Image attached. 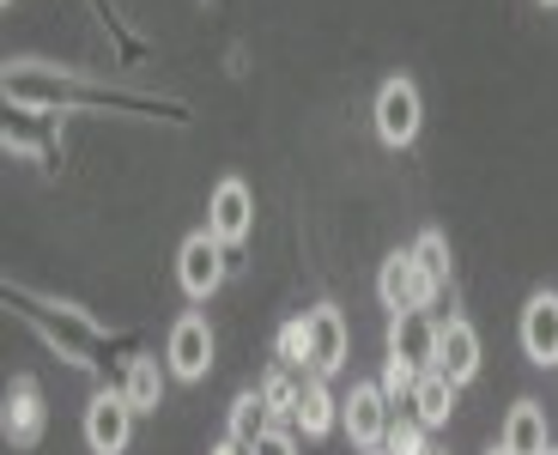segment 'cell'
<instances>
[{
    "instance_id": "1",
    "label": "cell",
    "mask_w": 558,
    "mask_h": 455,
    "mask_svg": "<svg viewBox=\"0 0 558 455\" xmlns=\"http://www.w3.org/2000/svg\"><path fill=\"white\" fill-rule=\"evenodd\" d=\"M371 122H377V140L389 152H407L418 140V128H425V97H418V85L407 80V73H395V80L377 85V110H371Z\"/></svg>"
},
{
    "instance_id": "2",
    "label": "cell",
    "mask_w": 558,
    "mask_h": 455,
    "mask_svg": "<svg viewBox=\"0 0 558 455\" xmlns=\"http://www.w3.org/2000/svg\"><path fill=\"white\" fill-rule=\"evenodd\" d=\"M134 443V400L122 388H98L85 400V450L92 455H122Z\"/></svg>"
},
{
    "instance_id": "3",
    "label": "cell",
    "mask_w": 558,
    "mask_h": 455,
    "mask_svg": "<svg viewBox=\"0 0 558 455\" xmlns=\"http://www.w3.org/2000/svg\"><path fill=\"white\" fill-rule=\"evenodd\" d=\"M437 291H444V286H437V279L413 262V249H395L389 262H383V274H377V298H383V310H389V316L425 310V303H432Z\"/></svg>"
},
{
    "instance_id": "4",
    "label": "cell",
    "mask_w": 558,
    "mask_h": 455,
    "mask_svg": "<svg viewBox=\"0 0 558 455\" xmlns=\"http://www.w3.org/2000/svg\"><path fill=\"white\" fill-rule=\"evenodd\" d=\"M395 400L383 395V383H352V395L340 400V426H347V438H352V450H383V438H389V426H395V414H389Z\"/></svg>"
},
{
    "instance_id": "5",
    "label": "cell",
    "mask_w": 558,
    "mask_h": 455,
    "mask_svg": "<svg viewBox=\"0 0 558 455\" xmlns=\"http://www.w3.org/2000/svg\"><path fill=\"white\" fill-rule=\"evenodd\" d=\"M177 279H182V291L195 303H207L213 291L225 286V243L213 231H189L182 237V249H177Z\"/></svg>"
},
{
    "instance_id": "6",
    "label": "cell",
    "mask_w": 558,
    "mask_h": 455,
    "mask_svg": "<svg viewBox=\"0 0 558 455\" xmlns=\"http://www.w3.org/2000/svg\"><path fill=\"white\" fill-rule=\"evenodd\" d=\"M207 231L219 237L225 249H238L243 237L255 231V194H250V182H243V177H225L219 189H213V201H207Z\"/></svg>"
},
{
    "instance_id": "7",
    "label": "cell",
    "mask_w": 558,
    "mask_h": 455,
    "mask_svg": "<svg viewBox=\"0 0 558 455\" xmlns=\"http://www.w3.org/2000/svg\"><path fill=\"white\" fill-rule=\"evenodd\" d=\"M165 364H170V376H182V383H201V376L213 371L207 316H177V328H170V340H165Z\"/></svg>"
},
{
    "instance_id": "8",
    "label": "cell",
    "mask_w": 558,
    "mask_h": 455,
    "mask_svg": "<svg viewBox=\"0 0 558 455\" xmlns=\"http://www.w3.org/2000/svg\"><path fill=\"white\" fill-rule=\"evenodd\" d=\"M432 371H444L456 388H468L480 376V328L468 316L437 322V364H432Z\"/></svg>"
},
{
    "instance_id": "9",
    "label": "cell",
    "mask_w": 558,
    "mask_h": 455,
    "mask_svg": "<svg viewBox=\"0 0 558 455\" xmlns=\"http://www.w3.org/2000/svg\"><path fill=\"white\" fill-rule=\"evenodd\" d=\"M304 322H310V359H304V371L310 376H335L340 364H347V316H340L335 303H316Z\"/></svg>"
},
{
    "instance_id": "10",
    "label": "cell",
    "mask_w": 558,
    "mask_h": 455,
    "mask_svg": "<svg viewBox=\"0 0 558 455\" xmlns=\"http://www.w3.org/2000/svg\"><path fill=\"white\" fill-rule=\"evenodd\" d=\"M522 352L529 364H558V291H534L522 303Z\"/></svg>"
},
{
    "instance_id": "11",
    "label": "cell",
    "mask_w": 558,
    "mask_h": 455,
    "mask_svg": "<svg viewBox=\"0 0 558 455\" xmlns=\"http://www.w3.org/2000/svg\"><path fill=\"white\" fill-rule=\"evenodd\" d=\"M389 359H407L418 371L437 364V322L425 310H407V316H389Z\"/></svg>"
},
{
    "instance_id": "12",
    "label": "cell",
    "mask_w": 558,
    "mask_h": 455,
    "mask_svg": "<svg viewBox=\"0 0 558 455\" xmlns=\"http://www.w3.org/2000/svg\"><path fill=\"white\" fill-rule=\"evenodd\" d=\"M0 426H7V443H13V450H31V443L43 438V388L31 383V376H13Z\"/></svg>"
},
{
    "instance_id": "13",
    "label": "cell",
    "mask_w": 558,
    "mask_h": 455,
    "mask_svg": "<svg viewBox=\"0 0 558 455\" xmlns=\"http://www.w3.org/2000/svg\"><path fill=\"white\" fill-rule=\"evenodd\" d=\"M292 426L304 431V438H328V431L340 426V400H335V388H328V376H310V371H304Z\"/></svg>"
},
{
    "instance_id": "14",
    "label": "cell",
    "mask_w": 558,
    "mask_h": 455,
    "mask_svg": "<svg viewBox=\"0 0 558 455\" xmlns=\"http://www.w3.org/2000/svg\"><path fill=\"white\" fill-rule=\"evenodd\" d=\"M498 450H504V455H546V450H553V431H546L541 400H517V407H510Z\"/></svg>"
},
{
    "instance_id": "15",
    "label": "cell",
    "mask_w": 558,
    "mask_h": 455,
    "mask_svg": "<svg viewBox=\"0 0 558 455\" xmlns=\"http://www.w3.org/2000/svg\"><path fill=\"white\" fill-rule=\"evenodd\" d=\"M122 395L134 400V414H158V407H165V364H158L153 352H140V359H128Z\"/></svg>"
},
{
    "instance_id": "16",
    "label": "cell",
    "mask_w": 558,
    "mask_h": 455,
    "mask_svg": "<svg viewBox=\"0 0 558 455\" xmlns=\"http://www.w3.org/2000/svg\"><path fill=\"white\" fill-rule=\"evenodd\" d=\"M418 414V426L425 431H437V426H449V414H456V383H449L444 371H425L418 376V388H413V400H407Z\"/></svg>"
},
{
    "instance_id": "17",
    "label": "cell",
    "mask_w": 558,
    "mask_h": 455,
    "mask_svg": "<svg viewBox=\"0 0 558 455\" xmlns=\"http://www.w3.org/2000/svg\"><path fill=\"white\" fill-rule=\"evenodd\" d=\"M262 431H274V414H267L262 388H243V395L231 400V431H225V438H231V443H243V450H250V443L262 438Z\"/></svg>"
},
{
    "instance_id": "18",
    "label": "cell",
    "mask_w": 558,
    "mask_h": 455,
    "mask_svg": "<svg viewBox=\"0 0 558 455\" xmlns=\"http://www.w3.org/2000/svg\"><path fill=\"white\" fill-rule=\"evenodd\" d=\"M298 383H304V371H286V364H279V371H267V383H262V400H267V414L274 419H292L298 414Z\"/></svg>"
},
{
    "instance_id": "19",
    "label": "cell",
    "mask_w": 558,
    "mask_h": 455,
    "mask_svg": "<svg viewBox=\"0 0 558 455\" xmlns=\"http://www.w3.org/2000/svg\"><path fill=\"white\" fill-rule=\"evenodd\" d=\"M413 262L425 267V274H432L437 286H449V237H444V231H418V243H413Z\"/></svg>"
},
{
    "instance_id": "20",
    "label": "cell",
    "mask_w": 558,
    "mask_h": 455,
    "mask_svg": "<svg viewBox=\"0 0 558 455\" xmlns=\"http://www.w3.org/2000/svg\"><path fill=\"white\" fill-rule=\"evenodd\" d=\"M383 455H425V426H418V414L395 419L389 438H383Z\"/></svg>"
},
{
    "instance_id": "21",
    "label": "cell",
    "mask_w": 558,
    "mask_h": 455,
    "mask_svg": "<svg viewBox=\"0 0 558 455\" xmlns=\"http://www.w3.org/2000/svg\"><path fill=\"white\" fill-rule=\"evenodd\" d=\"M304 359H310V322L292 316L279 328V364H286V371H304Z\"/></svg>"
},
{
    "instance_id": "22",
    "label": "cell",
    "mask_w": 558,
    "mask_h": 455,
    "mask_svg": "<svg viewBox=\"0 0 558 455\" xmlns=\"http://www.w3.org/2000/svg\"><path fill=\"white\" fill-rule=\"evenodd\" d=\"M418 376H425L418 364H407V359H389V364H383V395H389V400H413Z\"/></svg>"
},
{
    "instance_id": "23",
    "label": "cell",
    "mask_w": 558,
    "mask_h": 455,
    "mask_svg": "<svg viewBox=\"0 0 558 455\" xmlns=\"http://www.w3.org/2000/svg\"><path fill=\"white\" fill-rule=\"evenodd\" d=\"M250 455H298V438L274 426V431H262V438L250 443Z\"/></svg>"
},
{
    "instance_id": "24",
    "label": "cell",
    "mask_w": 558,
    "mask_h": 455,
    "mask_svg": "<svg viewBox=\"0 0 558 455\" xmlns=\"http://www.w3.org/2000/svg\"><path fill=\"white\" fill-rule=\"evenodd\" d=\"M213 455H250V450H243V443H231V438H225V443H219V450H213Z\"/></svg>"
},
{
    "instance_id": "25",
    "label": "cell",
    "mask_w": 558,
    "mask_h": 455,
    "mask_svg": "<svg viewBox=\"0 0 558 455\" xmlns=\"http://www.w3.org/2000/svg\"><path fill=\"white\" fill-rule=\"evenodd\" d=\"M541 7H558V0H541Z\"/></svg>"
},
{
    "instance_id": "26",
    "label": "cell",
    "mask_w": 558,
    "mask_h": 455,
    "mask_svg": "<svg viewBox=\"0 0 558 455\" xmlns=\"http://www.w3.org/2000/svg\"><path fill=\"white\" fill-rule=\"evenodd\" d=\"M425 455H444V450H425Z\"/></svg>"
},
{
    "instance_id": "27",
    "label": "cell",
    "mask_w": 558,
    "mask_h": 455,
    "mask_svg": "<svg viewBox=\"0 0 558 455\" xmlns=\"http://www.w3.org/2000/svg\"><path fill=\"white\" fill-rule=\"evenodd\" d=\"M546 455H558V450H546Z\"/></svg>"
},
{
    "instance_id": "28",
    "label": "cell",
    "mask_w": 558,
    "mask_h": 455,
    "mask_svg": "<svg viewBox=\"0 0 558 455\" xmlns=\"http://www.w3.org/2000/svg\"><path fill=\"white\" fill-rule=\"evenodd\" d=\"M492 455H504V450H492Z\"/></svg>"
},
{
    "instance_id": "29",
    "label": "cell",
    "mask_w": 558,
    "mask_h": 455,
    "mask_svg": "<svg viewBox=\"0 0 558 455\" xmlns=\"http://www.w3.org/2000/svg\"><path fill=\"white\" fill-rule=\"evenodd\" d=\"M371 455H383V450H371Z\"/></svg>"
}]
</instances>
